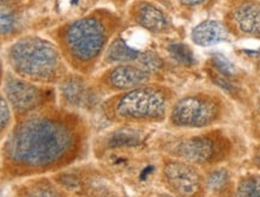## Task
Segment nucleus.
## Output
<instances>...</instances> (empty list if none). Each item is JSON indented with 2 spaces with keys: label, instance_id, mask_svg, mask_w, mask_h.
Returning <instances> with one entry per match:
<instances>
[{
  "label": "nucleus",
  "instance_id": "nucleus-14",
  "mask_svg": "<svg viewBox=\"0 0 260 197\" xmlns=\"http://www.w3.org/2000/svg\"><path fill=\"white\" fill-rule=\"evenodd\" d=\"M143 53L144 52L137 51V49L132 48V47L128 46L122 38H116L113 41L112 45L109 46L106 54V60L109 62H133L135 65H139Z\"/></svg>",
  "mask_w": 260,
  "mask_h": 197
},
{
  "label": "nucleus",
  "instance_id": "nucleus-21",
  "mask_svg": "<svg viewBox=\"0 0 260 197\" xmlns=\"http://www.w3.org/2000/svg\"><path fill=\"white\" fill-rule=\"evenodd\" d=\"M212 61H213V65L216 66V68H217L219 73H222L223 75L232 76L236 73L235 66L233 65V62L229 61V60L226 59L225 56H223L221 54H217V55L213 56Z\"/></svg>",
  "mask_w": 260,
  "mask_h": 197
},
{
  "label": "nucleus",
  "instance_id": "nucleus-2",
  "mask_svg": "<svg viewBox=\"0 0 260 197\" xmlns=\"http://www.w3.org/2000/svg\"><path fill=\"white\" fill-rule=\"evenodd\" d=\"M8 60L19 78L35 84H53L64 79L58 48L38 36H25L16 41L9 48Z\"/></svg>",
  "mask_w": 260,
  "mask_h": 197
},
{
  "label": "nucleus",
  "instance_id": "nucleus-24",
  "mask_svg": "<svg viewBox=\"0 0 260 197\" xmlns=\"http://www.w3.org/2000/svg\"><path fill=\"white\" fill-rule=\"evenodd\" d=\"M256 163H258L259 165H260V154H259L258 156H256Z\"/></svg>",
  "mask_w": 260,
  "mask_h": 197
},
{
  "label": "nucleus",
  "instance_id": "nucleus-20",
  "mask_svg": "<svg viewBox=\"0 0 260 197\" xmlns=\"http://www.w3.org/2000/svg\"><path fill=\"white\" fill-rule=\"evenodd\" d=\"M24 197H61L59 192L47 183H39L25 191Z\"/></svg>",
  "mask_w": 260,
  "mask_h": 197
},
{
  "label": "nucleus",
  "instance_id": "nucleus-9",
  "mask_svg": "<svg viewBox=\"0 0 260 197\" xmlns=\"http://www.w3.org/2000/svg\"><path fill=\"white\" fill-rule=\"evenodd\" d=\"M171 153L176 158L191 164H204L216 154V143L208 136H193L174 145Z\"/></svg>",
  "mask_w": 260,
  "mask_h": 197
},
{
  "label": "nucleus",
  "instance_id": "nucleus-10",
  "mask_svg": "<svg viewBox=\"0 0 260 197\" xmlns=\"http://www.w3.org/2000/svg\"><path fill=\"white\" fill-rule=\"evenodd\" d=\"M226 38V30L217 21H205L192 30V41L202 47L215 46Z\"/></svg>",
  "mask_w": 260,
  "mask_h": 197
},
{
  "label": "nucleus",
  "instance_id": "nucleus-5",
  "mask_svg": "<svg viewBox=\"0 0 260 197\" xmlns=\"http://www.w3.org/2000/svg\"><path fill=\"white\" fill-rule=\"evenodd\" d=\"M52 90H46L35 83L22 78L8 76L4 82L3 95L19 119L48 106L52 102Z\"/></svg>",
  "mask_w": 260,
  "mask_h": 197
},
{
  "label": "nucleus",
  "instance_id": "nucleus-11",
  "mask_svg": "<svg viewBox=\"0 0 260 197\" xmlns=\"http://www.w3.org/2000/svg\"><path fill=\"white\" fill-rule=\"evenodd\" d=\"M136 21L148 31L156 32V34L165 31L168 28V21L165 13L155 5L148 4V3L139 5V8L137 9Z\"/></svg>",
  "mask_w": 260,
  "mask_h": 197
},
{
  "label": "nucleus",
  "instance_id": "nucleus-12",
  "mask_svg": "<svg viewBox=\"0 0 260 197\" xmlns=\"http://www.w3.org/2000/svg\"><path fill=\"white\" fill-rule=\"evenodd\" d=\"M235 22L242 32L260 35V3H246L235 11Z\"/></svg>",
  "mask_w": 260,
  "mask_h": 197
},
{
  "label": "nucleus",
  "instance_id": "nucleus-17",
  "mask_svg": "<svg viewBox=\"0 0 260 197\" xmlns=\"http://www.w3.org/2000/svg\"><path fill=\"white\" fill-rule=\"evenodd\" d=\"M138 138H141L135 132H116L111 136L108 141L109 147H126L135 146L139 142Z\"/></svg>",
  "mask_w": 260,
  "mask_h": 197
},
{
  "label": "nucleus",
  "instance_id": "nucleus-4",
  "mask_svg": "<svg viewBox=\"0 0 260 197\" xmlns=\"http://www.w3.org/2000/svg\"><path fill=\"white\" fill-rule=\"evenodd\" d=\"M108 32L99 18L88 16L72 22L64 32V42L70 56L75 62L86 65L101 54Z\"/></svg>",
  "mask_w": 260,
  "mask_h": 197
},
{
  "label": "nucleus",
  "instance_id": "nucleus-7",
  "mask_svg": "<svg viewBox=\"0 0 260 197\" xmlns=\"http://www.w3.org/2000/svg\"><path fill=\"white\" fill-rule=\"evenodd\" d=\"M163 177L168 188L180 197H192L199 191L202 179L191 163L185 160L169 159L163 165Z\"/></svg>",
  "mask_w": 260,
  "mask_h": 197
},
{
  "label": "nucleus",
  "instance_id": "nucleus-13",
  "mask_svg": "<svg viewBox=\"0 0 260 197\" xmlns=\"http://www.w3.org/2000/svg\"><path fill=\"white\" fill-rule=\"evenodd\" d=\"M61 93L72 106H84L90 102L89 90L82 79L68 78L61 80Z\"/></svg>",
  "mask_w": 260,
  "mask_h": 197
},
{
  "label": "nucleus",
  "instance_id": "nucleus-3",
  "mask_svg": "<svg viewBox=\"0 0 260 197\" xmlns=\"http://www.w3.org/2000/svg\"><path fill=\"white\" fill-rule=\"evenodd\" d=\"M101 108L111 121L157 123L167 117L169 93L161 86L146 84L115 93L102 103Z\"/></svg>",
  "mask_w": 260,
  "mask_h": 197
},
{
  "label": "nucleus",
  "instance_id": "nucleus-16",
  "mask_svg": "<svg viewBox=\"0 0 260 197\" xmlns=\"http://www.w3.org/2000/svg\"><path fill=\"white\" fill-rule=\"evenodd\" d=\"M168 52L172 58L174 59L175 61L181 63V65L191 66L196 62L194 55H193L191 48H189L188 46L183 45V43H171V45L168 46Z\"/></svg>",
  "mask_w": 260,
  "mask_h": 197
},
{
  "label": "nucleus",
  "instance_id": "nucleus-25",
  "mask_svg": "<svg viewBox=\"0 0 260 197\" xmlns=\"http://www.w3.org/2000/svg\"><path fill=\"white\" fill-rule=\"evenodd\" d=\"M165 197H180V196H176V195H166Z\"/></svg>",
  "mask_w": 260,
  "mask_h": 197
},
{
  "label": "nucleus",
  "instance_id": "nucleus-18",
  "mask_svg": "<svg viewBox=\"0 0 260 197\" xmlns=\"http://www.w3.org/2000/svg\"><path fill=\"white\" fill-rule=\"evenodd\" d=\"M229 180V175L228 172L225 171L224 169H218L212 171L208 176V179H206V185H208L209 189L213 190V191H218L224 188Z\"/></svg>",
  "mask_w": 260,
  "mask_h": 197
},
{
  "label": "nucleus",
  "instance_id": "nucleus-23",
  "mask_svg": "<svg viewBox=\"0 0 260 197\" xmlns=\"http://www.w3.org/2000/svg\"><path fill=\"white\" fill-rule=\"evenodd\" d=\"M180 3H182L183 5H189V6H194V5H199L203 4L205 0H179Z\"/></svg>",
  "mask_w": 260,
  "mask_h": 197
},
{
  "label": "nucleus",
  "instance_id": "nucleus-19",
  "mask_svg": "<svg viewBox=\"0 0 260 197\" xmlns=\"http://www.w3.org/2000/svg\"><path fill=\"white\" fill-rule=\"evenodd\" d=\"M0 112H2V138L4 139L8 133L11 130L12 125V108L9 104L8 99L5 98L4 95H2V99H0Z\"/></svg>",
  "mask_w": 260,
  "mask_h": 197
},
{
  "label": "nucleus",
  "instance_id": "nucleus-8",
  "mask_svg": "<svg viewBox=\"0 0 260 197\" xmlns=\"http://www.w3.org/2000/svg\"><path fill=\"white\" fill-rule=\"evenodd\" d=\"M150 72L135 63H121L105 75L103 83L111 91L125 92L146 85Z\"/></svg>",
  "mask_w": 260,
  "mask_h": 197
},
{
  "label": "nucleus",
  "instance_id": "nucleus-6",
  "mask_svg": "<svg viewBox=\"0 0 260 197\" xmlns=\"http://www.w3.org/2000/svg\"><path fill=\"white\" fill-rule=\"evenodd\" d=\"M219 106L213 99L203 96H187L173 105L171 122L183 128H202L215 122L218 117Z\"/></svg>",
  "mask_w": 260,
  "mask_h": 197
},
{
  "label": "nucleus",
  "instance_id": "nucleus-22",
  "mask_svg": "<svg viewBox=\"0 0 260 197\" xmlns=\"http://www.w3.org/2000/svg\"><path fill=\"white\" fill-rule=\"evenodd\" d=\"M15 25V18L11 13L2 12V34H9Z\"/></svg>",
  "mask_w": 260,
  "mask_h": 197
},
{
  "label": "nucleus",
  "instance_id": "nucleus-26",
  "mask_svg": "<svg viewBox=\"0 0 260 197\" xmlns=\"http://www.w3.org/2000/svg\"><path fill=\"white\" fill-rule=\"evenodd\" d=\"M259 110H260V99H259Z\"/></svg>",
  "mask_w": 260,
  "mask_h": 197
},
{
  "label": "nucleus",
  "instance_id": "nucleus-15",
  "mask_svg": "<svg viewBox=\"0 0 260 197\" xmlns=\"http://www.w3.org/2000/svg\"><path fill=\"white\" fill-rule=\"evenodd\" d=\"M236 197H260V175L243 177L238 185Z\"/></svg>",
  "mask_w": 260,
  "mask_h": 197
},
{
  "label": "nucleus",
  "instance_id": "nucleus-1",
  "mask_svg": "<svg viewBox=\"0 0 260 197\" xmlns=\"http://www.w3.org/2000/svg\"><path fill=\"white\" fill-rule=\"evenodd\" d=\"M86 141L88 126L81 115L45 106L18 119L8 133L3 143V173L24 177L65 168L82 155Z\"/></svg>",
  "mask_w": 260,
  "mask_h": 197
}]
</instances>
